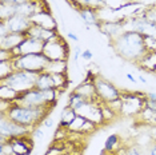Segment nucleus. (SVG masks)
Segmentation results:
<instances>
[{
    "mask_svg": "<svg viewBox=\"0 0 156 155\" xmlns=\"http://www.w3.org/2000/svg\"><path fill=\"white\" fill-rule=\"evenodd\" d=\"M112 45L119 56L133 63H139L148 54L144 36L139 32H133V31H124L122 35L113 39Z\"/></svg>",
    "mask_w": 156,
    "mask_h": 155,
    "instance_id": "nucleus-1",
    "label": "nucleus"
},
{
    "mask_svg": "<svg viewBox=\"0 0 156 155\" xmlns=\"http://www.w3.org/2000/svg\"><path fill=\"white\" fill-rule=\"evenodd\" d=\"M51 111L52 110L44 107H30L19 103H12L5 112H2V115H5L17 124L32 130L40 126L45 116L51 114Z\"/></svg>",
    "mask_w": 156,
    "mask_h": 155,
    "instance_id": "nucleus-2",
    "label": "nucleus"
},
{
    "mask_svg": "<svg viewBox=\"0 0 156 155\" xmlns=\"http://www.w3.org/2000/svg\"><path fill=\"white\" fill-rule=\"evenodd\" d=\"M36 76L37 74L35 72L24 71V70H15L11 75H8L4 79H0V84L8 86L15 91H17L19 94H23L35 87Z\"/></svg>",
    "mask_w": 156,
    "mask_h": 155,
    "instance_id": "nucleus-3",
    "label": "nucleus"
},
{
    "mask_svg": "<svg viewBox=\"0 0 156 155\" xmlns=\"http://www.w3.org/2000/svg\"><path fill=\"white\" fill-rule=\"evenodd\" d=\"M16 70H24V71H31L35 74L45 71V67L49 63L43 52L40 54H30V55H22L13 59Z\"/></svg>",
    "mask_w": 156,
    "mask_h": 155,
    "instance_id": "nucleus-4",
    "label": "nucleus"
},
{
    "mask_svg": "<svg viewBox=\"0 0 156 155\" xmlns=\"http://www.w3.org/2000/svg\"><path fill=\"white\" fill-rule=\"evenodd\" d=\"M120 99H122L120 114L126 116H135L143 111L147 98L145 94L137 91V92H122Z\"/></svg>",
    "mask_w": 156,
    "mask_h": 155,
    "instance_id": "nucleus-5",
    "label": "nucleus"
},
{
    "mask_svg": "<svg viewBox=\"0 0 156 155\" xmlns=\"http://www.w3.org/2000/svg\"><path fill=\"white\" fill-rule=\"evenodd\" d=\"M43 54L47 56L49 62H58V60H67L69 56V47L67 41L59 35L58 38L44 43Z\"/></svg>",
    "mask_w": 156,
    "mask_h": 155,
    "instance_id": "nucleus-6",
    "label": "nucleus"
},
{
    "mask_svg": "<svg viewBox=\"0 0 156 155\" xmlns=\"http://www.w3.org/2000/svg\"><path fill=\"white\" fill-rule=\"evenodd\" d=\"M32 26L31 17L23 15H13L9 19L3 20L0 24V36L7 34H27V31Z\"/></svg>",
    "mask_w": 156,
    "mask_h": 155,
    "instance_id": "nucleus-7",
    "label": "nucleus"
},
{
    "mask_svg": "<svg viewBox=\"0 0 156 155\" xmlns=\"http://www.w3.org/2000/svg\"><path fill=\"white\" fill-rule=\"evenodd\" d=\"M95 88H96L98 99L101 103H111V102L119 99L122 95V91H119L115 84L101 76H98L95 79Z\"/></svg>",
    "mask_w": 156,
    "mask_h": 155,
    "instance_id": "nucleus-8",
    "label": "nucleus"
},
{
    "mask_svg": "<svg viewBox=\"0 0 156 155\" xmlns=\"http://www.w3.org/2000/svg\"><path fill=\"white\" fill-rule=\"evenodd\" d=\"M31 131H32L31 128L17 124L16 122L11 121L5 115H2V122H0V136H2V139L9 140L13 138H19V136L31 135Z\"/></svg>",
    "mask_w": 156,
    "mask_h": 155,
    "instance_id": "nucleus-9",
    "label": "nucleus"
},
{
    "mask_svg": "<svg viewBox=\"0 0 156 155\" xmlns=\"http://www.w3.org/2000/svg\"><path fill=\"white\" fill-rule=\"evenodd\" d=\"M77 115L84 116L86 119L95 123L96 126H100L104 123V118H103L101 112V102L99 100H86L80 106L79 110H76Z\"/></svg>",
    "mask_w": 156,
    "mask_h": 155,
    "instance_id": "nucleus-10",
    "label": "nucleus"
},
{
    "mask_svg": "<svg viewBox=\"0 0 156 155\" xmlns=\"http://www.w3.org/2000/svg\"><path fill=\"white\" fill-rule=\"evenodd\" d=\"M43 47L44 43L36 40L34 38L26 36L23 39V41L20 43L17 47H15L13 50H11L13 58H17V56H22V55H30V54H40L43 52Z\"/></svg>",
    "mask_w": 156,
    "mask_h": 155,
    "instance_id": "nucleus-11",
    "label": "nucleus"
},
{
    "mask_svg": "<svg viewBox=\"0 0 156 155\" xmlns=\"http://www.w3.org/2000/svg\"><path fill=\"white\" fill-rule=\"evenodd\" d=\"M31 22H32L34 26H39L47 28V30H56L58 31V22L54 16H52L51 11L48 9V7L37 11L36 13H34L31 16Z\"/></svg>",
    "mask_w": 156,
    "mask_h": 155,
    "instance_id": "nucleus-12",
    "label": "nucleus"
},
{
    "mask_svg": "<svg viewBox=\"0 0 156 155\" xmlns=\"http://www.w3.org/2000/svg\"><path fill=\"white\" fill-rule=\"evenodd\" d=\"M9 146L12 149L13 155H30L32 153V135L19 136V138H13L8 140Z\"/></svg>",
    "mask_w": 156,
    "mask_h": 155,
    "instance_id": "nucleus-13",
    "label": "nucleus"
},
{
    "mask_svg": "<svg viewBox=\"0 0 156 155\" xmlns=\"http://www.w3.org/2000/svg\"><path fill=\"white\" fill-rule=\"evenodd\" d=\"M26 36H30V38H34L36 40L41 41V43H47V41L52 40V39L58 38L59 36V32L56 30H47V28H43V27H39V26H31V28L27 31Z\"/></svg>",
    "mask_w": 156,
    "mask_h": 155,
    "instance_id": "nucleus-14",
    "label": "nucleus"
},
{
    "mask_svg": "<svg viewBox=\"0 0 156 155\" xmlns=\"http://www.w3.org/2000/svg\"><path fill=\"white\" fill-rule=\"evenodd\" d=\"M77 13H79L80 19L83 20V23L86 24V26H90V27H94V26L99 27L100 26L101 22H100V17H99L98 8L83 5L79 11H77Z\"/></svg>",
    "mask_w": 156,
    "mask_h": 155,
    "instance_id": "nucleus-15",
    "label": "nucleus"
},
{
    "mask_svg": "<svg viewBox=\"0 0 156 155\" xmlns=\"http://www.w3.org/2000/svg\"><path fill=\"white\" fill-rule=\"evenodd\" d=\"M98 126L95 123H92L91 121L86 119L84 116L77 115L76 119L71 123V126L68 127V131H73L77 134H91L92 131L96 130Z\"/></svg>",
    "mask_w": 156,
    "mask_h": 155,
    "instance_id": "nucleus-16",
    "label": "nucleus"
},
{
    "mask_svg": "<svg viewBox=\"0 0 156 155\" xmlns=\"http://www.w3.org/2000/svg\"><path fill=\"white\" fill-rule=\"evenodd\" d=\"M26 38L24 34H7L4 36H0V50H13L23 41Z\"/></svg>",
    "mask_w": 156,
    "mask_h": 155,
    "instance_id": "nucleus-17",
    "label": "nucleus"
},
{
    "mask_svg": "<svg viewBox=\"0 0 156 155\" xmlns=\"http://www.w3.org/2000/svg\"><path fill=\"white\" fill-rule=\"evenodd\" d=\"M73 91H76L77 94H80L81 96L86 98V99H88V100H99L98 95H96V88H95V82H90V80L86 79L83 83H80Z\"/></svg>",
    "mask_w": 156,
    "mask_h": 155,
    "instance_id": "nucleus-18",
    "label": "nucleus"
},
{
    "mask_svg": "<svg viewBox=\"0 0 156 155\" xmlns=\"http://www.w3.org/2000/svg\"><path fill=\"white\" fill-rule=\"evenodd\" d=\"M35 87L39 88V90H52V88H55V82H54V76H52V74L47 72V71L39 72L37 76H36Z\"/></svg>",
    "mask_w": 156,
    "mask_h": 155,
    "instance_id": "nucleus-19",
    "label": "nucleus"
},
{
    "mask_svg": "<svg viewBox=\"0 0 156 155\" xmlns=\"http://www.w3.org/2000/svg\"><path fill=\"white\" fill-rule=\"evenodd\" d=\"M77 116V112L71 108L69 106H66L64 110L62 111V116H60V122H59V127H63V128H67L71 126V123L76 119Z\"/></svg>",
    "mask_w": 156,
    "mask_h": 155,
    "instance_id": "nucleus-20",
    "label": "nucleus"
},
{
    "mask_svg": "<svg viewBox=\"0 0 156 155\" xmlns=\"http://www.w3.org/2000/svg\"><path fill=\"white\" fill-rule=\"evenodd\" d=\"M19 92L15 91L13 88L4 84H0V100L8 102V103H15V100L19 98Z\"/></svg>",
    "mask_w": 156,
    "mask_h": 155,
    "instance_id": "nucleus-21",
    "label": "nucleus"
},
{
    "mask_svg": "<svg viewBox=\"0 0 156 155\" xmlns=\"http://www.w3.org/2000/svg\"><path fill=\"white\" fill-rule=\"evenodd\" d=\"M120 143H122V140H120V136L118 134H111V135H108L107 139H105L104 146H103V151L107 154L113 153L115 150L119 149Z\"/></svg>",
    "mask_w": 156,
    "mask_h": 155,
    "instance_id": "nucleus-22",
    "label": "nucleus"
},
{
    "mask_svg": "<svg viewBox=\"0 0 156 155\" xmlns=\"http://www.w3.org/2000/svg\"><path fill=\"white\" fill-rule=\"evenodd\" d=\"M67 60H58V62H49L47 67H45V71L51 72V74H67Z\"/></svg>",
    "mask_w": 156,
    "mask_h": 155,
    "instance_id": "nucleus-23",
    "label": "nucleus"
},
{
    "mask_svg": "<svg viewBox=\"0 0 156 155\" xmlns=\"http://www.w3.org/2000/svg\"><path fill=\"white\" fill-rule=\"evenodd\" d=\"M16 70L13 60H0V79H4Z\"/></svg>",
    "mask_w": 156,
    "mask_h": 155,
    "instance_id": "nucleus-24",
    "label": "nucleus"
},
{
    "mask_svg": "<svg viewBox=\"0 0 156 155\" xmlns=\"http://www.w3.org/2000/svg\"><path fill=\"white\" fill-rule=\"evenodd\" d=\"M137 116L143 119V121L147 123V124H150V126H156V112L152 111V110H150V108L144 107L143 111H141Z\"/></svg>",
    "mask_w": 156,
    "mask_h": 155,
    "instance_id": "nucleus-25",
    "label": "nucleus"
},
{
    "mask_svg": "<svg viewBox=\"0 0 156 155\" xmlns=\"http://www.w3.org/2000/svg\"><path fill=\"white\" fill-rule=\"evenodd\" d=\"M143 16L145 19H148L151 23L156 24V5H151V7H147L143 12Z\"/></svg>",
    "mask_w": 156,
    "mask_h": 155,
    "instance_id": "nucleus-26",
    "label": "nucleus"
},
{
    "mask_svg": "<svg viewBox=\"0 0 156 155\" xmlns=\"http://www.w3.org/2000/svg\"><path fill=\"white\" fill-rule=\"evenodd\" d=\"M66 153H67V151L64 150V147L59 146L58 143H55V144H52V146L47 150L45 155H63V154H66Z\"/></svg>",
    "mask_w": 156,
    "mask_h": 155,
    "instance_id": "nucleus-27",
    "label": "nucleus"
},
{
    "mask_svg": "<svg viewBox=\"0 0 156 155\" xmlns=\"http://www.w3.org/2000/svg\"><path fill=\"white\" fill-rule=\"evenodd\" d=\"M0 155H13L8 140L2 139V143H0Z\"/></svg>",
    "mask_w": 156,
    "mask_h": 155,
    "instance_id": "nucleus-28",
    "label": "nucleus"
},
{
    "mask_svg": "<svg viewBox=\"0 0 156 155\" xmlns=\"http://www.w3.org/2000/svg\"><path fill=\"white\" fill-rule=\"evenodd\" d=\"M144 39H145V47H147V51L152 52V54H156V38L144 36Z\"/></svg>",
    "mask_w": 156,
    "mask_h": 155,
    "instance_id": "nucleus-29",
    "label": "nucleus"
},
{
    "mask_svg": "<svg viewBox=\"0 0 156 155\" xmlns=\"http://www.w3.org/2000/svg\"><path fill=\"white\" fill-rule=\"evenodd\" d=\"M41 126V124H40ZM40 126H37V127L32 128V131H31V135H32V138H36V139H40L44 136V131L40 128Z\"/></svg>",
    "mask_w": 156,
    "mask_h": 155,
    "instance_id": "nucleus-30",
    "label": "nucleus"
},
{
    "mask_svg": "<svg viewBox=\"0 0 156 155\" xmlns=\"http://www.w3.org/2000/svg\"><path fill=\"white\" fill-rule=\"evenodd\" d=\"M92 56H94V54H92L91 50H83V52H81V59L86 62L92 60Z\"/></svg>",
    "mask_w": 156,
    "mask_h": 155,
    "instance_id": "nucleus-31",
    "label": "nucleus"
},
{
    "mask_svg": "<svg viewBox=\"0 0 156 155\" xmlns=\"http://www.w3.org/2000/svg\"><path fill=\"white\" fill-rule=\"evenodd\" d=\"M81 52H83V50L80 48V45H75V48H73V60L77 62V59L81 58Z\"/></svg>",
    "mask_w": 156,
    "mask_h": 155,
    "instance_id": "nucleus-32",
    "label": "nucleus"
},
{
    "mask_svg": "<svg viewBox=\"0 0 156 155\" xmlns=\"http://www.w3.org/2000/svg\"><path fill=\"white\" fill-rule=\"evenodd\" d=\"M126 155H143V153H141L137 147H131V149L127 150Z\"/></svg>",
    "mask_w": 156,
    "mask_h": 155,
    "instance_id": "nucleus-33",
    "label": "nucleus"
},
{
    "mask_svg": "<svg viewBox=\"0 0 156 155\" xmlns=\"http://www.w3.org/2000/svg\"><path fill=\"white\" fill-rule=\"evenodd\" d=\"M28 0H0V3H8V4H22Z\"/></svg>",
    "mask_w": 156,
    "mask_h": 155,
    "instance_id": "nucleus-34",
    "label": "nucleus"
},
{
    "mask_svg": "<svg viewBox=\"0 0 156 155\" xmlns=\"http://www.w3.org/2000/svg\"><path fill=\"white\" fill-rule=\"evenodd\" d=\"M145 98H147V99H150V100L156 102V92H147V94H145Z\"/></svg>",
    "mask_w": 156,
    "mask_h": 155,
    "instance_id": "nucleus-35",
    "label": "nucleus"
},
{
    "mask_svg": "<svg viewBox=\"0 0 156 155\" xmlns=\"http://www.w3.org/2000/svg\"><path fill=\"white\" fill-rule=\"evenodd\" d=\"M67 36H68L69 39H72L73 41H79V38H77L76 34H73V32H68V34H67Z\"/></svg>",
    "mask_w": 156,
    "mask_h": 155,
    "instance_id": "nucleus-36",
    "label": "nucleus"
},
{
    "mask_svg": "<svg viewBox=\"0 0 156 155\" xmlns=\"http://www.w3.org/2000/svg\"><path fill=\"white\" fill-rule=\"evenodd\" d=\"M127 79H128L129 80V82H132V83H137V79H136V78H135L133 75H132V74H127Z\"/></svg>",
    "mask_w": 156,
    "mask_h": 155,
    "instance_id": "nucleus-37",
    "label": "nucleus"
},
{
    "mask_svg": "<svg viewBox=\"0 0 156 155\" xmlns=\"http://www.w3.org/2000/svg\"><path fill=\"white\" fill-rule=\"evenodd\" d=\"M150 155H156V142H154V144L150 147Z\"/></svg>",
    "mask_w": 156,
    "mask_h": 155,
    "instance_id": "nucleus-38",
    "label": "nucleus"
},
{
    "mask_svg": "<svg viewBox=\"0 0 156 155\" xmlns=\"http://www.w3.org/2000/svg\"><path fill=\"white\" fill-rule=\"evenodd\" d=\"M137 78H139V80H140V82H141V83H147V79H145V78H144V76H141V75H139V76H137Z\"/></svg>",
    "mask_w": 156,
    "mask_h": 155,
    "instance_id": "nucleus-39",
    "label": "nucleus"
},
{
    "mask_svg": "<svg viewBox=\"0 0 156 155\" xmlns=\"http://www.w3.org/2000/svg\"><path fill=\"white\" fill-rule=\"evenodd\" d=\"M63 155H73V154H71V153H66V154H63Z\"/></svg>",
    "mask_w": 156,
    "mask_h": 155,
    "instance_id": "nucleus-40",
    "label": "nucleus"
},
{
    "mask_svg": "<svg viewBox=\"0 0 156 155\" xmlns=\"http://www.w3.org/2000/svg\"><path fill=\"white\" fill-rule=\"evenodd\" d=\"M154 74H156V67H155V71H154Z\"/></svg>",
    "mask_w": 156,
    "mask_h": 155,
    "instance_id": "nucleus-41",
    "label": "nucleus"
},
{
    "mask_svg": "<svg viewBox=\"0 0 156 155\" xmlns=\"http://www.w3.org/2000/svg\"><path fill=\"white\" fill-rule=\"evenodd\" d=\"M124 155H126V154H124Z\"/></svg>",
    "mask_w": 156,
    "mask_h": 155,
    "instance_id": "nucleus-42",
    "label": "nucleus"
}]
</instances>
